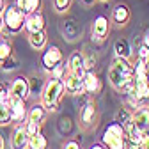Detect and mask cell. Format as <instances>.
<instances>
[{
    "label": "cell",
    "instance_id": "obj_44",
    "mask_svg": "<svg viewBox=\"0 0 149 149\" xmlns=\"http://www.w3.org/2000/svg\"><path fill=\"white\" fill-rule=\"evenodd\" d=\"M146 105H149V94H147V98H146Z\"/></svg>",
    "mask_w": 149,
    "mask_h": 149
},
{
    "label": "cell",
    "instance_id": "obj_15",
    "mask_svg": "<svg viewBox=\"0 0 149 149\" xmlns=\"http://www.w3.org/2000/svg\"><path fill=\"white\" fill-rule=\"evenodd\" d=\"M82 84H84L85 94H89V96H94L101 91V80H100L96 71H85L84 78H82Z\"/></svg>",
    "mask_w": 149,
    "mask_h": 149
},
{
    "label": "cell",
    "instance_id": "obj_9",
    "mask_svg": "<svg viewBox=\"0 0 149 149\" xmlns=\"http://www.w3.org/2000/svg\"><path fill=\"white\" fill-rule=\"evenodd\" d=\"M7 107H9V114H11L13 123H16V124L25 123V119H27V101L25 100L9 98Z\"/></svg>",
    "mask_w": 149,
    "mask_h": 149
},
{
    "label": "cell",
    "instance_id": "obj_7",
    "mask_svg": "<svg viewBox=\"0 0 149 149\" xmlns=\"http://www.w3.org/2000/svg\"><path fill=\"white\" fill-rule=\"evenodd\" d=\"M110 30H112V22H110V18H107L105 14H98L94 20H92V25H91L92 41L103 43L107 37H108Z\"/></svg>",
    "mask_w": 149,
    "mask_h": 149
},
{
    "label": "cell",
    "instance_id": "obj_22",
    "mask_svg": "<svg viewBox=\"0 0 149 149\" xmlns=\"http://www.w3.org/2000/svg\"><path fill=\"white\" fill-rule=\"evenodd\" d=\"M29 149H48V139L41 130L29 137Z\"/></svg>",
    "mask_w": 149,
    "mask_h": 149
},
{
    "label": "cell",
    "instance_id": "obj_8",
    "mask_svg": "<svg viewBox=\"0 0 149 149\" xmlns=\"http://www.w3.org/2000/svg\"><path fill=\"white\" fill-rule=\"evenodd\" d=\"M9 94L11 98H18V100H29L30 98V87H29V78L20 74V77H16L11 85H9Z\"/></svg>",
    "mask_w": 149,
    "mask_h": 149
},
{
    "label": "cell",
    "instance_id": "obj_5",
    "mask_svg": "<svg viewBox=\"0 0 149 149\" xmlns=\"http://www.w3.org/2000/svg\"><path fill=\"white\" fill-rule=\"evenodd\" d=\"M101 144L107 149H126V132L124 128L114 121L105 126L103 135H101Z\"/></svg>",
    "mask_w": 149,
    "mask_h": 149
},
{
    "label": "cell",
    "instance_id": "obj_21",
    "mask_svg": "<svg viewBox=\"0 0 149 149\" xmlns=\"http://www.w3.org/2000/svg\"><path fill=\"white\" fill-rule=\"evenodd\" d=\"M14 4L18 6V9H20L25 16H29V14H32L36 11H39L41 6H43L41 0H16Z\"/></svg>",
    "mask_w": 149,
    "mask_h": 149
},
{
    "label": "cell",
    "instance_id": "obj_1",
    "mask_svg": "<svg viewBox=\"0 0 149 149\" xmlns=\"http://www.w3.org/2000/svg\"><path fill=\"white\" fill-rule=\"evenodd\" d=\"M107 78H108V84L114 87L117 92H126L133 87L135 84V78H133V62L128 61V59H121V57H116L112 66L108 68V73H107Z\"/></svg>",
    "mask_w": 149,
    "mask_h": 149
},
{
    "label": "cell",
    "instance_id": "obj_2",
    "mask_svg": "<svg viewBox=\"0 0 149 149\" xmlns=\"http://www.w3.org/2000/svg\"><path fill=\"white\" fill-rule=\"evenodd\" d=\"M64 94H66V91H64V84H62L61 78L50 77L48 80H45V87H43V92H41V103L46 107L48 114L59 112Z\"/></svg>",
    "mask_w": 149,
    "mask_h": 149
},
{
    "label": "cell",
    "instance_id": "obj_31",
    "mask_svg": "<svg viewBox=\"0 0 149 149\" xmlns=\"http://www.w3.org/2000/svg\"><path fill=\"white\" fill-rule=\"evenodd\" d=\"M71 2H73V0H53V9L57 11L59 14H64L71 7Z\"/></svg>",
    "mask_w": 149,
    "mask_h": 149
},
{
    "label": "cell",
    "instance_id": "obj_36",
    "mask_svg": "<svg viewBox=\"0 0 149 149\" xmlns=\"http://www.w3.org/2000/svg\"><path fill=\"white\" fill-rule=\"evenodd\" d=\"M142 142H133V140H126V149H140Z\"/></svg>",
    "mask_w": 149,
    "mask_h": 149
},
{
    "label": "cell",
    "instance_id": "obj_41",
    "mask_svg": "<svg viewBox=\"0 0 149 149\" xmlns=\"http://www.w3.org/2000/svg\"><path fill=\"white\" fill-rule=\"evenodd\" d=\"M82 2H84V6H87V7H89V6H92V4H94L96 0H82Z\"/></svg>",
    "mask_w": 149,
    "mask_h": 149
},
{
    "label": "cell",
    "instance_id": "obj_40",
    "mask_svg": "<svg viewBox=\"0 0 149 149\" xmlns=\"http://www.w3.org/2000/svg\"><path fill=\"white\" fill-rule=\"evenodd\" d=\"M89 149H107V147H105L103 144H92V146H91Z\"/></svg>",
    "mask_w": 149,
    "mask_h": 149
},
{
    "label": "cell",
    "instance_id": "obj_29",
    "mask_svg": "<svg viewBox=\"0 0 149 149\" xmlns=\"http://www.w3.org/2000/svg\"><path fill=\"white\" fill-rule=\"evenodd\" d=\"M18 66H20V62H18V59L14 57H9V59H6L4 62H0V69L2 71H6V73H11V71H14Z\"/></svg>",
    "mask_w": 149,
    "mask_h": 149
},
{
    "label": "cell",
    "instance_id": "obj_17",
    "mask_svg": "<svg viewBox=\"0 0 149 149\" xmlns=\"http://www.w3.org/2000/svg\"><path fill=\"white\" fill-rule=\"evenodd\" d=\"M45 29H46V18L41 9L25 16V30L27 32H37V30H45Z\"/></svg>",
    "mask_w": 149,
    "mask_h": 149
},
{
    "label": "cell",
    "instance_id": "obj_34",
    "mask_svg": "<svg viewBox=\"0 0 149 149\" xmlns=\"http://www.w3.org/2000/svg\"><path fill=\"white\" fill-rule=\"evenodd\" d=\"M61 149H84V147H82V144H80L78 140L69 139V140H66V142L61 146Z\"/></svg>",
    "mask_w": 149,
    "mask_h": 149
},
{
    "label": "cell",
    "instance_id": "obj_19",
    "mask_svg": "<svg viewBox=\"0 0 149 149\" xmlns=\"http://www.w3.org/2000/svg\"><path fill=\"white\" fill-rule=\"evenodd\" d=\"M114 53H116V57H121V59H128V61H132L135 52H133L132 43H130L126 37H117V39L114 41Z\"/></svg>",
    "mask_w": 149,
    "mask_h": 149
},
{
    "label": "cell",
    "instance_id": "obj_37",
    "mask_svg": "<svg viewBox=\"0 0 149 149\" xmlns=\"http://www.w3.org/2000/svg\"><path fill=\"white\" fill-rule=\"evenodd\" d=\"M140 149H149V132L144 133V139H142V147Z\"/></svg>",
    "mask_w": 149,
    "mask_h": 149
},
{
    "label": "cell",
    "instance_id": "obj_24",
    "mask_svg": "<svg viewBox=\"0 0 149 149\" xmlns=\"http://www.w3.org/2000/svg\"><path fill=\"white\" fill-rule=\"evenodd\" d=\"M116 121L124 128L128 123H132V110H128L126 107H121L117 110V114H116Z\"/></svg>",
    "mask_w": 149,
    "mask_h": 149
},
{
    "label": "cell",
    "instance_id": "obj_27",
    "mask_svg": "<svg viewBox=\"0 0 149 149\" xmlns=\"http://www.w3.org/2000/svg\"><path fill=\"white\" fill-rule=\"evenodd\" d=\"M9 124H13L11 114H9V107H7V103L0 101V126H9Z\"/></svg>",
    "mask_w": 149,
    "mask_h": 149
},
{
    "label": "cell",
    "instance_id": "obj_45",
    "mask_svg": "<svg viewBox=\"0 0 149 149\" xmlns=\"http://www.w3.org/2000/svg\"><path fill=\"white\" fill-rule=\"evenodd\" d=\"M100 2H108V0H100Z\"/></svg>",
    "mask_w": 149,
    "mask_h": 149
},
{
    "label": "cell",
    "instance_id": "obj_26",
    "mask_svg": "<svg viewBox=\"0 0 149 149\" xmlns=\"http://www.w3.org/2000/svg\"><path fill=\"white\" fill-rule=\"evenodd\" d=\"M29 87H30V96L32 94H41L43 87H45V80L37 78V77H30L29 78Z\"/></svg>",
    "mask_w": 149,
    "mask_h": 149
},
{
    "label": "cell",
    "instance_id": "obj_35",
    "mask_svg": "<svg viewBox=\"0 0 149 149\" xmlns=\"http://www.w3.org/2000/svg\"><path fill=\"white\" fill-rule=\"evenodd\" d=\"M9 98H11V94H9V87H7L6 84L0 82V101L7 103V101H9Z\"/></svg>",
    "mask_w": 149,
    "mask_h": 149
},
{
    "label": "cell",
    "instance_id": "obj_28",
    "mask_svg": "<svg viewBox=\"0 0 149 149\" xmlns=\"http://www.w3.org/2000/svg\"><path fill=\"white\" fill-rule=\"evenodd\" d=\"M68 73V64H66V59L61 62V64H57L52 71H50V77H53V78H64V74Z\"/></svg>",
    "mask_w": 149,
    "mask_h": 149
},
{
    "label": "cell",
    "instance_id": "obj_20",
    "mask_svg": "<svg viewBox=\"0 0 149 149\" xmlns=\"http://www.w3.org/2000/svg\"><path fill=\"white\" fill-rule=\"evenodd\" d=\"M29 45L32 46V50L36 52H41L46 48L48 45V34L46 30H37V32H29Z\"/></svg>",
    "mask_w": 149,
    "mask_h": 149
},
{
    "label": "cell",
    "instance_id": "obj_43",
    "mask_svg": "<svg viewBox=\"0 0 149 149\" xmlns=\"http://www.w3.org/2000/svg\"><path fill=\"white\" fill-rule=\"evenodd\" d=\"M2 32H4V23H2V16H0V36H2Z\"/></svg>",
    "mask_w": 149,
    "mask_h": 149
},
{
    "label": "cell",
    "instance_id": "obj_11",
    "mask_svg": "<svg viewBox=\"0 0 149 149\" xmlns=\"http://www.w3.org/2000/svg\"><path fill=\"white\" fill-rule=\"evenodd\" d=\"M66 64H68V71H69V73L77 74L78 78H84V74H85V71H87V69H85V62H84V52L74 50L69 57H68Z\"/></svg>",
    "mask_w": 149,
    "mask_h": 149
},
{
    "label": "cell",
    "instance_id": "obj_18",
    "mask_svg": "<svg viewBox=\"0 0 149 149\" xmlns=\"http://www.w3.org/2000/svg\"><path fill=\"white\" fill-rule=\"evenodd\" d=\"M132 121L139 130L149 132V105H142L137 110H133L132 112Z\"/></svg>",
    "mask_w": 149,
    "mask_h": 149
},
{
    "label": "cell",
    "instance_id": "obj_14",
    "mask_svg": "<svg viewBox=\"0 0 149 149\" xmlns=\"http://www.w3.org/2000/svg\"><path fill=\"white\" fill-rule=\"evenodd\" d=\"M11 149H29V135L22 124H16L13 133H11V140H9Z\"/></svg>",
    "mask_w": 149,
    "mask_h": 149
},
{
    "label": "cell",
    "instance_id": "obj_13",
    "mask_svg": "<svg viewBox=\"0 0 149 149\" xmlns=\"http://www.w3.org/2000/svg\"><path fill=\"white\" fill-rule=\"evenodd\" d=\"M61 32L64 36V39L71 41V43L80 39V36H82V29H80V25L77 23L74 18H68V20L61 22Z\"/></svg>",
    "mask_w": 149,
    "mask_h": 149
},
{
    "label": "cell",
    "instance_id": "obj_12",
    "mask_svg": "<svg viewBox=\"0 0 149 149\" xmlns=\"http://www.w3.org/2000/svg\"><path fill=\"white\" fill-rule=\"evenodd\" d=\"M62 84H64V91L68 92L69 96H82L84 94V84H82V78H78L77 74H73V73H66L64 74V78H62Z\"/></svg>",
    "mask_w": 149,
    "mask_h": 149
},
{
    "label": "cell",
    "instance_id": "obj_6",
    "mask_svg": "<svg viewBox=\"0 0 149 149\" xmlns=\"http://www.w3.org/2000/svg\"><path fill=\"white\" fill-rule=\"evenodd\" d=\"M62 61H64V53H62V50H61L57 45H46V48H45V52H43V55H41V66H43V71L50 74V71H52L55 66H57V64H61Z\"/></svg>",
    "mask_w": 149,
    "mask_h": 149
},
{
    "label": "cell",
    "instance_id": "obj_3",
    "mask_svg": "<svg viewBox=\"0 0 149 149\" xmlns=\"http://www.w3.org/2000/svg\"><path fill=\"white\" fill-rule=\"evenodd\" d=\"M78 124L82 132H94L100 124V105L96 100L87 98L78 110Z\"/></svg>",
    "mask_w": 149,
    "mask_h": 149
},
{
    "label": "cell",
    "instance_id": "obj_32",
    "mask_svg": "<svg viewBox=\"0 0 149 149\" xmlns=\"http://www.w3.org/2000/svg\"><path fill=\"white\" fill-rule=\"evenodd\" d=\"M137 59H139V61L149 62V48H147L144 43H140V45L137 46Z\"/></svg>",
    "mask_w": 149,
    "mask_h": 149
},
{
    "label": "cell",
    "instance_id": "obj_16",
    "mask_svg": "<svg viewBox=\"0 0 149 149\" xmlns=\"http://www.w3.org/2000/svg\"><path fill=\"white\" fill-rule=\"evenodd\" d=\"M46 117H48L46 107L41 101H36L30 108H27V119L25 121H30V123H36V124L43 126V123L46 121Z\"/></svg>",
    "mask_w": 149,
    "mask_h": 149
},
{
    "label": "cell",
    "instance_id": "obj_42",
    "mask_svg": "<svg viewBox=\"0 0 149 149\" xmlns=\"http://www.w3.org/2000/svg\"><path fill=\"white\" fill-rule=\"evenodd\" d=\"M4 7H6V0H0V14L4 13Z\"/></svg>",
    "mask_w": 149,
    "mask_h": 149
},
{
    "label": "cell",
    "instance_id": "obj_33",
    "mask_svg": "<svg viewBox=\"0 0 149 149\" xmlns=\"http://www.w3.org/2000/svg\"><path fill=\"white\" fill-rule=\"evenodd\" d=\"M23 128H25V132H27V135L30 137V135H34V133H37L41 130V126L39 124H36V123H30V121H25L23 123Z\"/></svg>",
    "mask_w": 149,
    "mask_h": 149
},
{
    "label": "cell",
    "instance_id": "obj_39",
    "mask_svg": "<svg viewBox=\"0 0 149 149\" xmlns=\"http://www.w3.org/2000/svg\"><path fill=\"white\" fill-rule=\"evenodd\" d=\"M0 149H6V139L2 133H0Z\"/></svg>",
    "mask_w": 149,
    "mask_h": 149
},
{
    "label": "cell",
    "instance_id": "obj_38",
    "mask_svg": "<svg viewBox=\"0 0 149 149\" xmlns=\"http://www.w3.org/2000/svg\"><path fill=\"white\" fill-rule=\"evenodd\" d=\"M142 43H144V45H146V46L149 48V29H147V30L144 32V37H142Z\"/></svg>",
    "mask_w": 149,
    "mask_h": 149
},
{
    "label": "cell",
    "instance_id": "obj_4",
    "mask_svg": "<svg viewBox=\"0 0 149 149\" xmlns=\"http://www.w3.org/2000/svg\"><path fill=\"white\" fill-rule=\"evenodd\" d=\"M2 16V23H4V30L9 36H16L25 29V14L18 9L16 4H6Z\"/></svg>",
    "mask_w": 149,
    "mask_h": 149
},
{
    "label": "cell",
    "instance_id": "obj_25",
    "mask_svg": "<svg viewBox=\"0 0 149 149\" xmlns=\"http://www.w3.org/2000/svg\"><path fill=\"white\" fill-rule=\"evenodd\" d=\"M84 62H85V69L87 71H96L98 68V55L92 52H85L84 53Z\"/></svg>",
    "mask_w": 149,
    "mask_h": 149
},
{
    "label": "cell",
    "instance_id": "obj_23",
    "mask_svg": "<svg viewBox=\"0 0 149 149\" xmlns=\"http://www.w3.org/2000/svg\"><path fill=\"white\" fill-rule=\"evenodd\" d=\"M14 55V48H13V43L7 37H0V62H4L6 59L13 57Z\"/></svg>",
    "mask_w": 149,
    "mask_h": 149
},
{
    "label": "cell",
    "instance_id": "obj_30",
    "mask_svg": "<svg viewBox=\"0 0 149 149\" xmlns=\"http://www.w3.org/2000/svg\"><path fill=\"white\" fill-rule=\"evenodd\" d=\"M71 128H73V121H71V117L62 116L61 121H59V132H61L62 135H66V133L71 132Z\"/></svg>",
    "mask_w": 149,
    "mask_h": 149
},
{
    "label": "cell",
    "instance_id": "obj_10",
    "mask_svg": "<svg viewBox=\"0 0 149 149\" xmlns=\"http://www.w3.org/2000/svg\"><path fill=\"white\" fill-rule=\"evenodd\" d=\"M132 20V11H130V6L124 2H119L112 7V14H110V22L117 25V27H124L128 25V22Z\"/></svg>",
    "mask_w": 149,
    "mask_h": 149
}]
</instances>
